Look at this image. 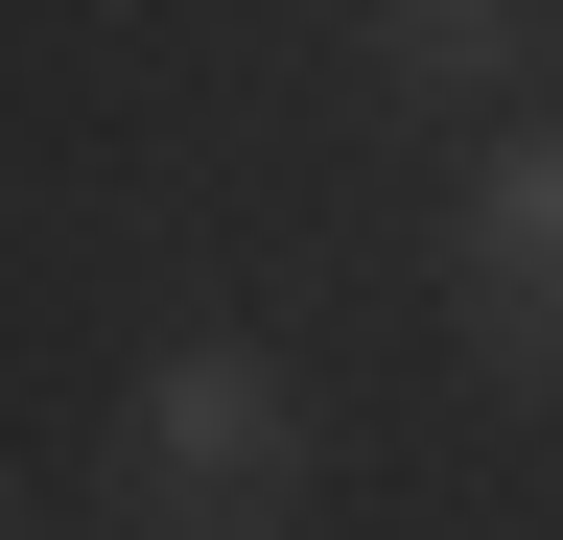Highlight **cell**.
Here are the masks:
<instances>
[{"instance_id":"obj_1","label":"cell","mask_w":563,"mask_h":540,"mask_svg":"<svg viewBox=\"0 0 563 540\" xmlns=\"http://www.w3.org/2000/svg\"><path fill=\"white\" fill-rule=\"evenodd\" d=\"M118 517L141 540H282L306 517V376L258 329H165L118 376Z\"/></svg>"},{"instance_id":"obj_2","label":"cell","mask_w":563,"mask_h":540,"mask_svg":"<svg viewBox=\"0 0 563 540\" xmlns=\"http://www.w3.org/2000/svg\"><path fill=\"white\" fill-rule=\"evenodd\" d=\"M446 329H470V376L563 399V118L470 142V212H446Z\"/></svg>"},{"instance_id":"obj_3","label":"cell","mask_w":563,"mask_h":540,"mask_svg":"<svg viewBox=\"0 0 563 540\" xmlns=\"http://www.w3.org/2000/svg\"><path fill=\"white\" fill-rule=\"evenodd\" d=\"M352 47H376L399 118H493V95H517V47H540V0H352Z\"/></svg>"}]
</instances>
